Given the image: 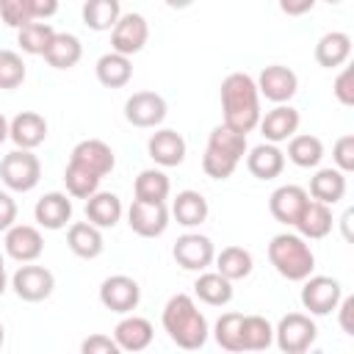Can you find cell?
<instances>
[{"instance_id": "f546056e", "label": "cell", "mask_w": 354, "mask_h": 354, "mask_svg": "<svg viewBox=\"0 0 354 354\" xmlns=\"http://www.w3.org/2000/svg\"><path fill=\"white\" fill-rule=\"evenodd\" d=\"M83 58V44L75 33H58L50 39L47 50H44V61L53 69H72L77 61Z\"/></svg>"}, {"instance_id": "4316f807", "label": "cell", "mask_w": 354, "mask_h": 354, "mask_svg": "<svg viewBox=\"0 0 354 354\" xmlns=\"http://www.w3.org/2000/svg\"><path fill=\"white\" fill-rule=\"evenodd\" d=\"M332 224H335V218H332V210L326 207V205H321V202H307L304 205V210L299 213V218H296V235H301L304 241H318V238H326L329 232H332Z\"/></svg>"}, {"instance_id": "ee69618b", "label": "cell", "mask_w": 354, "mask_h": 354, "mask_svg": "<svg viewBox=\"0 0 354 354\" xmlns=\"http://www.w3.org/2000/svg\"><path fill=\"white\" fill-rule=\"evenodd\" d=\"M332 94L337 97L340 105H354V69L343 66L332 83Z\"/></svg>"}, {"instance_id": "681fc988", "label": "cell", "mask_w": 354, "mask_h": 354, "mask_svg": "<svg viewBox=\"0 0 354 354\" xmlns=\"http://www.w3.org/2000/svg\"><path fill=\"white\" fill-rule=\"evenodd\" d=\"M313 0H301V3H279V8L285 14H304V11H313Z\"/></svg>"}, {"instance_id": "7dc6e473", "label": "cell", "mask_w": 354, "mask_h": 354, "mask_svg": "<svg viewBox=\"0 0 354 354\" xmlns=\"http://www.w3.org/2000/svg\"><path fill=\"white\" fill-rule=\"evenodd\" d=\"M55 11H58V3L55 0H30L33 22H47V17H53Z\"/></svg>"}, {"instance_id": "d4e9b609", "label": "cell", "mask_w": 354, "mask_h": 354, "mask_svg": "<svg viewBox=\"0 0 354 354\" xmlns=\"http://www.w3.org/2000/svg\"><path fill=\"white\" fill-rule=\"evenodd\" d=\"M246 169H249L252 177H257V180H274V177H279L282 169H285V152H282L279 147L263 141V144H257V147L249 149V155H246Z\"/></svg>"}, {"instance_id": "e0dca14e", "label": "cell", "mask_w": 354, "mask_h": 354, "mask_svg": "<svg viewBox=\"0 0 354 354\" xmlns=\"http://www.w3.org/2000/svg\"><path fill=\"white\" fill-rule=\"evenodd\" d=\"M299 111L293 105H277L271 111H266V116H260V133L266 138V144H279V141H290L299 130Z\"/></svg>"}, {"instance_id": "d6986e66", "label": "cell", "mask_w": 354, "mask_h": 354, "mask_svg": "<svg viewBox=\"0 0 354 354\" xmlns=\"http://www.w3.org/2000/svg\"><path fill=\"white\" fill-rule=\"evenodd\" d=\"M185 138L177 133V130H169V127H160L149 136L147 141V152L149 158L163 166V169H171V166H180L185 160Z\"/></svg>"}, {"instance_id": "f6af8a7d", "label": "cell", "mask_w": 354, "mask_h": 354, "mask_svg": "<svg viewBox=\"0 0 354 354\" xmlns=\"http://www.w3.org/2000/svg\"><path fill=\"white\" fill-rule=\"evenodd\" d=\"M80 354H122V348L116 346L113 337L94 332V335L83 337V343H80Z\"/></svg>"}, {"instance_id": "484cf974", "label": "cell", "mask_w": 354, "mask_h": 354, "mask_svg": "<svg viewBox=\"0 0 354 354\" xmlns=\"http://www.w3.org/2000/svg\"><path fill=\"white\" fill-rule=\"evenodd\" d=\"M307 196H313V202H321V205H337L343 196H346V174H340L337 169L326 166V169H318L313 177H310V191Z\"/></svg>"}, {"instance_id": "bcb514c9", "label": "cell", "mask_w": 354, "mask_h": 354, "mask_svg": "<svg viewBox=\"0 0 354 354\" xmlns=\"http://www.w3.org/2000/svg\"><path fill=\"white\" fill-rule=\"evenodd\" d=\"M17 224V202L8 191H0V232L11 230Z\"/></svg>"}, {"instance_id": "f5cc1de1", "label": "cell", "mask_w": 354, "mask_h": 354, "mask_svg": "<svg viewBox=\"0 0 354 354\" xmlns=\"http://www.w3.org/2000/svg\"><path fill=\"white\" fill-rule=\"evenodd\" d=\"M3 343H6V329H3V324H0V348H3Z\"/></svg>"}, {"instance_id": "1f68e13d", "label": "cell", "mask_w": 354, "mask_h": 354, "mask_svg": "<svg viewBox=\"0 0 354 354\" xmlns=\"http://www.w3.org/2000/svg\"><path fill=\"white\" fill-rule=\"evenodd\" d=\"M94 72H97V80L105 88H122L133 77V64H130V58H124L119 53H105V55L97 58Z\"/></svg>"}, {"instance_id": "7bdbcfd3", "label": "cell", "mask_w": 354, "mask_h": 354, "mask_svg": "<svg viewBox=\"0 0 354 354\" xmlns=\"http://www.w3.org/2000/svg\"><path fill=\"white\" fill-rule=\"evenodd\" d=\"M332 160H335V169H337L340 174L354 171V136H351V133H346V136H340V138L335 141V147H332Z\"/></svg>"}, {"instance_id": "e575fe53", "label": "cell", "mask_w": 354, "mask_h": 354, "mask_svg": "<svg viewBox=\"0 0 354 354\" xmlns=\"http://www.w3.org/2000/svg\"><path fill=\"white\" fill-rule=\"evenodd\" d=\"M171 191V183H169V174L160 171V169H144L138 171L136 183H133V194L138 202H166Z\"/></svg>"}, {"instance_id": "f1b7e54d", "label": "cell", "mask_w": 354, "mask_h": 354, "mask_svg": "<svg viewBox=\"0 0 354 354\" xmlns=\"http://www.w3.org/2000/svg\"><path fill=\"white\" fill-rule=\"evenodd\" d=\"M174 218H177V224H183V227H199V224H205L207 221V213H210V205H207V199L199 194V191H191V188H185V191H180L177 196H174V202H171V210H169Z\"/></svg>"}, {"instance_id": "836d02e7", "label": "cell", "mask_w": 354, "mask_h": 354, "mask_svg": "<svg viewBox=\"0 0 354 354\" xmlns=\"http://www.w3.org/2000/svg\"><path fill=\"white\" fill-rule=\"evenodd\" d=\"M321 158H324V141L318 136L296 133L288 141V160L296 163L299 169H313L321 163Z\"/></svg>"}, {"instance_id": "52a82bcc", "label": "cell", "mask_w": 354, "mask_h": 354, "mask_svg": "<svg viewBox=\"0 0 354 354\" xmlns=\"http://www.w3.org/2000/svg\"><path fill=\"white\" fill-rule=\"evenodd\" d=\"M340 299H343V288L335 277L313 274L301 285V307L307 310V315H329L332 310H337Z\"/></svg>"}, {"instance_id": "74e56055", "label": "cell", "mask_w": 354, "mask_h": 354, "mask_svg": "<svg viewBox=\"0 0 354 354\" xmlns=\"http://www.w3.org/2000/svg\"><path fill=\"white\" fill-rule=\"evenodd\" d=\"M241 324H243V313H224L216 326H213V337L224 351L241 354L243 351V337H241Z\"/></svg>"}, {"instance_id": "7c38bea8", "label": "cell", "mask_w": 354, "mask_h": 354, "mask_svg": "<svg viewBox=\"0 0 354 354\" xmlns=\"http://www.w3.org/2000/svg\"><path fill=\"white\" fill-rule=\"evenodd\" d=\"M171 257L177 260L180 268L185 271H205L213 260H216V249H213V241L202 232H185L174 241L171 246Z\"/></svg>"}, {"instance_id": "8992f818", "label": "cell", "mask_w": 354, "mask_h": 354, "mask_svg": "<svg viewBox=\"0 0 354 354\" xmlns=\"http://www.w3.org/2000/svg\"><path fill=\"white\" fill-rule=\"evenodd\" d=\"M318 337V326L307 313H288L274 326V343L282 354H307Z\"/></svg>"}, {"instance_id": "4dcf8cb0", "label": "cell", "mask_w": 354, "mask_h": 354, "mask_svg": "<svg viewBox=\"0 0 354 354\" xmlns=\"http://www.w3.org/2000/svg\"><path fill=\"white\" fill-rule=\"evenodd\" d=\"M194 293L207 307H224L232 301V282L216 271H202L194 282Z\"/></svg>"}, {"instance_id": "5b68a950", "label": "cell", "mask_w": 354, "mask_h": 354, "mask_svg": "<svg viewBox=\"0 0 354 354\" xmlns=\"http://www.w3.org/2000/svg\"><path fill=\"white\" fill-rule=\"evenodd\" d=\"M0 180L8 191L28 194L41 180V160L30 149H11L0 160Z\"/></svg>"}, {"instance_id": "9c48e42d", "label": "cell", "mask_w": 354, "mask_h": 354, "mask_svg": "<svg viewBox=\"0 0 354 354\" xmlns=\"http://www.w3.org/2000/svg\"><path fill=\"white\" fill-rule=\"evenodd\" d=\"M147 39H149V25H147L144 14L127 11V14L119 17V22L111 30V53H119V55L130 58V55L144 50Z\"/></svg>"}, {"instance_id": "5bb4252c", "label": "cell", "mask_w": 354, "mask_h": 354, "mask_svg": "<svg viewBox=\"0 0 354 354\" xmlns=\"http://www.w3.org/2000/svg\"><path fill=\"white\" fill-rule=\"evenodd\" d=\"M166 100L158 91H133L124 100V119L133 127H158L166 119Z\"/></svg>"}, {"instance_id": "f35d334b", "label": "cell", "mask_w": 354, "mask_h": 354, "mask_svg": "<svg viewBox=\"0 0 354 354\" xmlns=\"http://www.w3.org/2000/svg\"><path fill=\"white\" fill-rule=\"evenodd\" d=\"M53 36H55V28L50 22H30V25L17 30V44L28 55H44Z\"/></svg>"}, {"instance_id": "6da1fadb", "label": "cell", "mask_w": 354, "mask_h": 354, "mask_svg": "<svg viewBox=\"0 0 354 354\" xmlns=\"http://www.w3.org/2000/svg\"><path fill=\"white\" fill-rule=\"evenodd\" d=\"M221 111H224V127L235 130V133H252L260 124V94H257V83L252 75L246 72H230L221 80Z\"/></svg>"}, {"instance_id": "d590c367", "label": "cell", "mask_w": 354, "mask_h": 354, "mask_svg": "<svg viewBox=\"0 0 354 354\" xmlns=\"http://www.w3.org/2000/svg\"><path fill=\"white\" fill-rule=\"evenodd\" d=\"M122 17L119 0H88L83 3V25L91 30H113V25Z\"/></svg>"}, {"instance_id": "b9f144b4", "label": "cell", "mask_w": 354, "mask_h": 354, "mask_svg": "<svg viewBox=\"0 0 354 354\" xmlns=\"http://www.w3.org/2000/svg\"><path fill=\"white\" fill-rule=\"evenodd\" d=\"M0 17L8 28H25L33 22L30 14V0H0Z\"/></svg>"}, {"instance_id": "d6a6232c", "label": "cell", "mask_w": 354, "mask_h": 354, "mask_svg": "<svg viewBox=\"0 0 354 354\" xmlns=\"http://www.w3.org/2000/svg\"><path fill=\"white\" fill-rule=\"evenodd\" d=\"M252 268H254L252 252L243 249V246H224V249L216 254V274H221V277L230 279V282L249 277Z\"/></svg>"}, {"instance_id": "f907efd6", "label": "cell", "mask_w": 354, "mask_h": 354, "mask_svg": "<svg viewBox=\"0 0 354 354\" xmlns=\"http://www.w3.org/2000/svg\"><path fill=\"white\" fill-rule=\"evenodd\" d=\"M6 282H8V277H6V260H3V254H0V296L6 293Z\"/></svg>"}, {"instance_id": "4fadbf2b", "label": "cell", "mask_w": 354, "mask_h": 354, "mask_svg": "<svg viewBox=\"0 0 354 354\" xmlns=\"http://www.w3.org/2000/svg\"><path fill=\"white\" fill-rule=\"evenodd\" d=\"M169 207L166 202H138L133 199V205L127 207V224L136 235L141 238H158L166 232L169 227Z\"/></svg>"}, {"instance_id": "8fae6325", "label": "cell", "mask_w": 354, "mask_h": 354, "mask_svg": "<svg viewBox=\"0 0 354 354\" xmlns=\"http://www.w3.org/2000/svg\"><path fill=\"white\" fill-rule=\"evenodd\" d=\"M254 83H257V94L266 97V100L274 102V105H290V100H293L296 91H299V77H296V72H293L290 66H282V64L266 66Z\"/></svg>"}, {"instance_id": "cb8c5ba5", "label": "cell", "mask_w": 354, "mask_h": 354, "mask_svg": "<svg viewBox=\"0 0 354 354\" xmlns=\"http://www.w3.org/2000/svg\"><path fill=\"white\" fill-rule=\"evenodd\" d=\"M66 246L72 249V254H77L83 260H94L105 249L102 230H97L88 221H72L69 230H66Z\"/></svg>"}, {"instance_id": "ac0fdd59", "label": "cell", "mask_w": 354, "mask_h": 354, "mask_svg": "<svg viewBox=\"0 0 354 354\" xmlns=\"http://www.w3.org/2000/svg\"><path fill=\"white\" fill-rule=\"evenodd\" d=\"M8 138L17 144V149H36L47 141V119L36 111H22L8 122Z\"/></svg>"}, {"instance_id": "816d5d0a", "label": "cell", "mask_w": 354, "mask_h": 354, "mask_svg": "<svg viewBox=\"0 0 354 354\" xmlns=\"http://www.w3.org/2000/svg\"><path fill=\"white\" fill-rule=\"evenodd\" d=\"M6 138H8V119L0 113V144H3Z\"/></svg>"}, {"instance_id": "c3c4849f", "label": "cell", "mask_w": 354, "mask_h": 354, "mask_svg": "<svg viewBox=\"0 0 354 354\" xmlns=\"http://www.w3.org/2000/svg\"><path fill=\"white\" fill-rule=\"evenodd\" d=\"M337 310H340V329H343L346 335H354V326H351V313H354V299H351V296H346V299H340V304H337Z\"/></svg>"}, {"instance_id": "44dd1931", "label": "cell", "mask_w": 354, "mask_h": 354, "mask_svg": "<svg viewBox=\"0 0 354 354\" xmlns=\"http://www.w3.org/2000/svg\"><path fill=\"white\" fill-rule=\"evenodd\" d=\"M33 218L44 230H64L72 221V199L64 191H50L33 205Z\"/></svg>"}, {"instance_id": "7402d4cb", "label": "cell", "mask_w": 354, "mask_h": 354, "mask_svg": "<svg viewBox=\"0 0 354 354\" xmlns=\"http://www.w3.org/2000/svg\"><path fill=\"white\" fill-rule=\"evenodd\" d=\"M152 337H155V329H152V324H149L147 318H141V315H124V318L113 326V340H116V346H119L122 351L138 354V351L149 348Z\"/></svg>"}, {"instance_id": "8d00e7d4", "label": "cell", "mask_w": 354, "mask_h": 354, "mask_svg": "<svg viewBox=\"0 0 354 354\" xmlns=\"http://www.w3.org/2000/svg\"><path fill=\"white\" fill-rule=\"evenodd\" d=\"M241 337H243V351H266L274 343V326L263 315H243Z\"/></svg>"}, {"instance_id": "83f0119b", "label": "cell", "mask_w": 354, "mask_h": 354, "mask_svg": "<svg viewBox=\"0 0 354 354\" xmlns=\"http://www.w3.org/2000/svg\"><path fill=\"white\" fill-rule=\"evenodd\" d=\"M351 55V36L343 33V30H329L318 39L315 44V61L318 66L324 69H337V66H346Z\"/></svg>"}, {"instance_id": "ab89813d", "label": "cell", "mask_w": 354, "mask_h": 354, "mask_svg": "<svg viewBox=\"0 0 354 354\" xmlns=\"http://www.w3.org/2000/svg\"><path fill=\"white\" fill-rule=\"evenodd\" d=\"M64 185H66V194L75 196V199H88L100 191V177H94L91 171L75 166V163H66L64 169Z\"/></svg>"}, {"instance_id": "603a6c76", "label": "cell", "mask_w": 354, "mask_h": 354, "mask_svg": "<svg viewBox=\"0 0 354 354\" xmlns=\"http://www.w3.org/2000/svg\"><path fill=\"white\" fill-rule=\"evenodd\" d=\"M124 207L122 199L113 191H97L94 196L86 199V221L94 224L97 230H111L119 224Z\"/></svg>"}, {"instance_id": "60d3db41", "label": "cell", "mask_w": 354, "mask_h": 354, "mask_svg": "<svg viewBox=\"0 0 354 354\" xmlns=\"http://www.w3.org/2000/svg\"><path fill=\"white\" fill-rule=\"evenodd\" d=\"M25 61L14 50H0V88H17L25 83Z\"/></svg>"}, {"instance_id": "3957f363", "label": "cell", "mask_w": 354, "mask_h": 354, "mask_svg": "<svg viewBox=\"0 0 354 354\" xmlns=\"http://www.w3.org/2000/svg\"><path fill=\"white\" fill-rule=\"evenodd\" d=\"M246 152H249V144H246L243 133L216 124L207 136V147L202 155V171L213 180H227V177H232V171L238 169V163L243 160Z\"/></svg>"}, {"instance_id": "ffe728a7", "label": "cell", "mask_w": 354, "mask_h": 354, "mask_svg": "<svg viewBox=\"0 0 354 354\" xmlns=\"http://www.w3.org/2000/svg\"><path fill=\"white\" fill-rule=\"evenodd\" d=\"M307 202H310L307 188L288 183V185H279V188L268 196V210H271V216H274L279 224L293 227V224H296V218H299V213L304 210V205H307Z\"/></svg>"}, {"instance_id": "ba28073f", "label": "cell", "mask_w": 354, "mask_h": 354, "mask_svg": "<svg viewBox=\"0 0 354 354\" xmlns=\"http://www.w3.org/2000/svg\"><path fill=\"white\" fill-rule=\"evenodd\" d=\"M11 288H14V293H17L22 301L36 304V301H44V299L53 296V290H55V277H53V271H50L47 266L25 263V266H19V268L14 271Z\"/></svg>"}, {"instance_id": "30bf717a", "label": "cell", "mask_w": 354, "mask_h": 354, "mask_svg": "<svg viewBox=\"0 0 354 354\" xmlns=\"http://www.w3.org/2000/svg\"><path fill=\"white\" fill-rule=\"evenodd\" d=\"M100 301L111 313L130 315L141 301V285L127 274H111L100 285Z\"/></svg>"}, {"instance_id": "7a4b0ae2", "label": "cell", "mask_w": 354, "mask_h": 354, "mask_svg": "<svg viewBox=\"0 0 354 354\" xmlns=\"http://www.w3.org/2000/svg\"><path fill=\"white\" fill-rule=\"evenodd\" d=\"M163 329L171 337V343H177L185 351H196L207 343V318L202 315V310L196 307V301L188 293H174L166 307H163Z\"/></svg>"}, {"instance_id": "2e32d148", "label": "cell", "mask_w": 354, "mask_h": 354, "mask_svg": "<svg viewBox=\"0 0 354 354\" xmlns=\"http://www.w3.org/2000/svg\"><path fill=\"white\" fill-rule=\"evenodd\" d=\"M3 246H6V254L14 257L17 263H36L44 252V238L39 232V227L33 224H14L11 230H6V238H3Z\"/></svg>"}, {"instance_id": "9a60e30c", "label": "cell", "mask_w": 354, "mask_h": 354, "mask_svg": "<svg viewBox=\"0 0 354 354\" xmlns=\"http://www.w3.org/2000/svg\"><path fill=\"white\" fill-rule=\"evenodd\" d=\"M69 163H75V166H80V169H86V171H91L94 177L102 180L105 174L113 171L116 155H113V149L105 141H100V138H83V141L75 144V149L69 155Z\"/></svg>"}, {"instance_id": "277c9868", "label": "cell", "mask_w": 354, "mask_h": 354, "mask_svg": "<svg viewBox=\"0 0 354 354\" xmlns=\"http://www.w3.org/2000/svg\"><path fill=\"white\" fill-rule=\"evenodd\" d=\"M268 260L274 271L290 282H304L315 271V254L310 243L296 232H279L268 243Z\"/></svg>"}]
</instances>
